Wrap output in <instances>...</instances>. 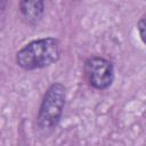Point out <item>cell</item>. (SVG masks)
<instances>
[{
	"mask_svg": "<svg viewBox=\"0 0 146 146\" xmlns=\"http://www.w3.org/2000/svg\"><path fill=\"white\" fill-rule=\"evenodd\" d=\"M137 29H138V33H139L141 41L146 44V14H144L140 17L138 25H137Z\"/></svg>",
	"mask_w": 146,
	"mask_h": 146,
	"instance_id": "obj_5",
	"label": "cell"
},
{
	"mask_svg": "<svg viewBox=\"0 0 146 146\" xmlns=\"http://www.w3.org/2000/svg\"><path fill=\"white\" fill-rule=\"evenodd\" d=\"M19 11L30 25H36L44 14V0H21Z\"/></svg>",
	"mask_w": 146,
	"mask_h": 146,
	"instance_id": "obj_4",
	"label": "cell"
},
{
	"mask_svg": "<svg viewBox=\"0 0 146 146\" xmlns=\"http://www.w3.org/2000/svg\"><path fill=\"white\" fill-rule=\"evenodd\" d=\"M65 100L66 89L64 84L56 82L47 89L36 117V124L40 131L49 133L58 125L64 112Z\"/></svg>",
	"mask_w": 146,
	"mask_h": 146,
	"instance_id": "obj_2",
	"label": "cell"
},
{
	"mask_svg": "<svg viewBox=\"0 0 146 146\" xmlns=\"http://www.w3.org/2000/svg\"><path fill=\"white\" fill-rule=\"evenodd\" d=\"M60 55L57 39L48 36L33 40L21 48L16 54V63L25 71L48 67L56 63Z\"/></svg>",
	"mask_w": 146,
	"mask_h": 146,
	"instance_id": "obj_1",
	"label": "cell"
},
{
	"mask_svg": "<svg viewBox=\"0 0 146 146\" xmlns=\"http://www.w3.org/2000/svg\"><path fill=\"white\" fill-rule=\"evenodd\" d=\"M6 1L7 0H1V9L5 10V6H6Z\"/></svg>",
	"mask_w": 146,
	"mask_h": 146,
	"instance_id": "obj_6",
	"label": "cell"
},
{
	"mask_svg": "<svg viewBox=\"0 0 146 146\" xmlns=\"http://www.w3.org/2000/svg\"><path fill=\"white\" fill-rule=\"evenodd\" d=\"M84 71L89 83L98 90H105L114 81L113 64L100 56H92L86 60Z\"/></svg>",
	"mask_w": 146,
	"mask_h": 146,
	"instance_id": "obj_3",
	"label": "cell"
}]
</instances>
